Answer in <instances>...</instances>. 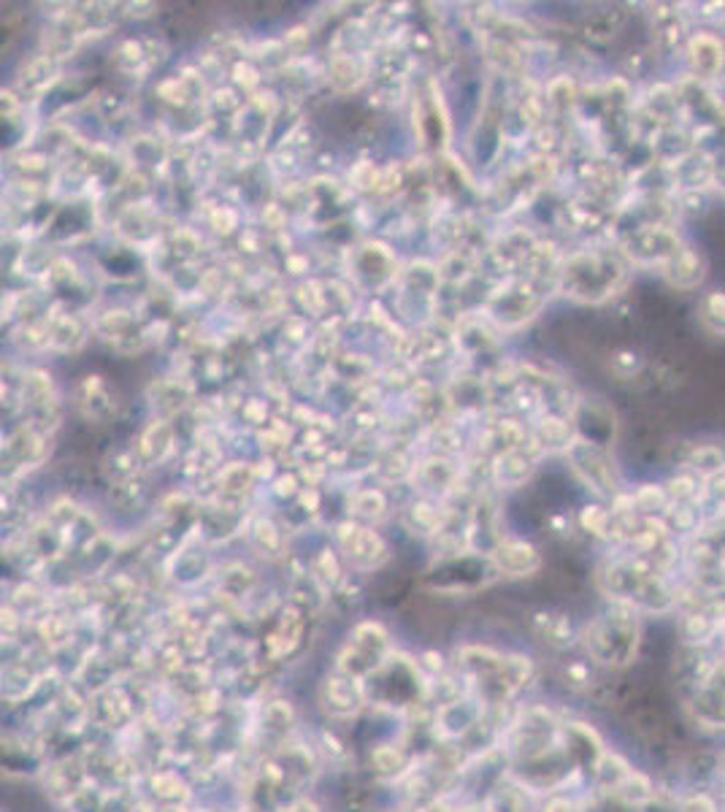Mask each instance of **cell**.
<instances>
[{
    "label": "cell",
    "mask_w": 725,
    "mask_h": 812,
    "mask_svg": "<svg viewBox=\"0 0 725 812\" xmlns=\"http://www.w3.org/2000/svg\"><path fill=\"white\" fill-rule=\"evenodd\" d=\"M326 705L333 715H355L362 705V690L353 677H328L326 680Z\"/></svg>",
    "instance_id": "obj_1"
},
{
    "label": "cell",
    "mask_w": 725,
    "mask_h": 812,
    "mask_svg": "<svg viewBox=\"0 0 725 812\" xmlns=\"http://www.w3.org/2000/svg\"><path fill=\"white\" fill-rule=\"evenodd\" d=\"M496 563L504 574H512V578H525V574L536 572L539 569V556L531 545L525 542H504L496 550Z\"/></svg>",
    "instance_id": "obj_2"
},
{
    "label": "cell",
    "mask_w": 725,
    "mask_h": 812,
    "mask_svg": "<svg viewBox=\"0 0 725 812\" xmlns=\"http://www.w3.org/2000/svg\"><path fill=\"white\" fill-rule=\"evenodd\" d=\"M344 547H347L349 558H355L362 567H373V563L384 561V553H387L384 542L373 531L366 529H353V536L344 540Z\"/></svg>",
    "instance_id": "obj_3"
},
{
    "label": "cell",
    "mask_w": 725,
    "mask_h": 812,
    "mask_svg": "<svg viewBox=\"0 0 725 812\" xmlns=\"http://www.w3.org/2000/svg\"><path fill=\"white\" fill-rule=\"evenodd\" d=\"M373 764L379 772H395L404 764V753L395 748H377L373 750Z\"/></svg>",
    "instance_id": "obj_4"
},
{
    "label": "cell",
    "mask_w": 725,
    "mask_h": 812,
    "mask_svg": "<svg viewBox=\"0 0 725 812\" xmlns=\"http://www.w3.org/2000/svg\"><path fill=\"white\" fill-rule=\"evenodd\" d=\"M574 808H571V802H565V799H555V802H549L547 812H571Z\"/></svg>",
    "instance_id": "obj_5"
}]
</instances>
